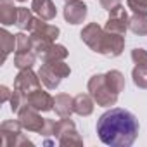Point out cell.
<instances>
[{
  "mask_svg": "<svg viewBox=\"0 0 147 147\" xmlns=\"http://www.w3.org/2000/svg\"><path fill=\"white\" fill-rule=\"evenodd\" d=\"M123 50H125V36L119 33L104 31V38H102L99 54H102L106 57H118L123 54Z\"/></svg>",
  "mask_w": 147,
  "mask_h": 147,
  "instance_id": "obj_5",
  "label": "cell"
},
{
  "mask_svg": "<svg viewBox=\"0 0 147 147\" xmlns=\"http://www.w3.org/2000/svg\"><path fill=\"white\" fill-rule=\"evenodd\" d=\"M99 2H100L102 9H106V11H113L118 5H121V0H99Z\"/></svg>",
  "mask_w": 147,
  "mask_h": 147,
  "instance_id": "obj_30",
  "label": "cell"
},
{
  "mask_svg": "<svg viewBox=\"0 0 147 147\" xmlns=\"http://www.w3.org/2000/svg\"><path fill=\"white\" fill-rule=\"evenodd\" d=\"M0 92H2V104H4V102H7V100H11L12 92H11L7 87H0Z\"/></svg>",
  "mask_w": 147,
  "mask_h": 147,
  "instance_id": "obj_32",
  "label": "cell"
},
{
  "mask_svg": "<svg viewBox=\"0 0 147 147\" xmlns=\"http://www.w3.org/2000/svg\"><path fill=\"white\" fill-rule=\"evenodd\" d=\"M31 11L38 18L45 19V21L54 19L55 14H57V9H55L52 0H33V2H31Z\"/></svg>",
  "mask_w": 147,
  "mask_h": 147,
  "instance_id": "obj_15",
  "label": "cell"
},
{
  "mask_svg": "<svg viewBox=\"0 0 147 147\" xmlns=\"http://www.w3.org/2000/svg\"><path fill=\"white\" fill-rule=\"evenodd\" d=\"M104 31H106V30L100 28L97 23H90V24H87V26L82 30L80 36H82V40H83L94 52L99 54L100 45H102V38H104Z\"/></svg>",
  "mask_w": 147,
  "mask_h": 147,
  "instance_id": "obj_9",
  "label": "cell"
},
{
  "mask_svg": "<svg viewBox=\"0 0 147 147\" xmlns=\"http://www.w3.org/2000/svg\"><path fill=\"white\" fill-rule=\"evenodd\" d=\"M30 36H31V47H33V52H36V54H43L52 43H55L52 38H49V36H45V35H42V33H30Z\"/></svg>",
  "mask_w": 147,
  "mask_h": 147,
  "instance_id": "obj_22",
  "label": "cell"
},
{
  "mask_svg": "<svg viewBox=\"0 0 147 147\" xmlns=\"http://www.w3.org/2000/svg\"><path fill=\"white\" fill-rule=\"evenodd\" d=\"M97 135L102 144L111 147H130L138 137V119L133 113L111 107L97 119Z\"/></svg>",
  "mask_w": 147,
  "mask_h": 147,
  "instance_id": "obj_1",
  "label": "cell"
},
{
  "mask_svg": "<svg viewBox=\"0 0 147 147\" xmlns=\"http://www.w3.org/2000/svg\"><path fill=\"white\" fill-rule=\"evenodd\" d=\"M40 85H42V80L38 76V73H33L31 67L30 69H19L18 76L14 78V88L19 90V92H23L26 97L31 92L38 90Z\"/></svg>",
  "mask_w": 147,
  "mask_h": 147,
  "instance_id": "obj_4",
  "label": "cell"
},
{
  "mask_svg": "<svg viewBox=\"0 0 147 147\" xmlns=\"http://www.w3.org/2000/svg\"><path fill=\"white\" fill-rule=\"evenodd\" d=\"M0 43H2V62L16 49V35H11L7 30H0Z\"/></svg>",
  "mask_w": 147,
  "mask_h": 147,
  "instance_id": "obj_21",
  "label": "cell"
},
{
  "mask_svg": "<svg viewBox=\"0 0 147 147\" xmlns=\"http://www.w3.org/2000/svg\"><path fill=\"white\" fill-rule=\"evenodd\" d=\"M67 57V49L64 45H59V43H52L43 54H42V59L43 62H52V61H64Z\"/></svg>",
  "mask_w": 147,
  "mask_h": 147,
  "instance_id": "obj_19",
  "label": "cell"
},
{
  "mask_svg": "<svg viewBox=\"0 0 147 147\" xmlns=\"http://www.w3.org/2000/svg\"><path fill=\"white\" fill-rule=\"evenodd\" d=\"M28 50H33L31 36H28L24 33H18L16 35V52H28Z\"/></svg>",
  "mask_w": 147,
  "mask_h": 147,
  "instance_id": "obj_27",
  "label": "cell"
},
{
  "mask_svg": "<svg viewBox=\"0 0 147 147\" xmlns=\"http://www.w3.org/2000/svg\"><path fill=\"white\" fill-rule=\"evenodd\" d=\"M131 2H135V4H140V5L147 7V0H131Z\"/></svg>",
  "mask_w": 147,
  "mask_h": 147,
  "instance_id": "obj_33",
  "label": "cell"
},
{
  "mask_svg": "<svg viewBox=\"0 0 147 147\" xmlns=\"http://www.w3.org/2000/svg\"><path fill=\"white\" fill-rule=\"evenodd\" d=\"M128 28L138 36L147 35V14L133 12V16H130V19H128Z\"/></svg>",
  "mask_w": 147,
  "mask_h": 147,
  "instance_id": "obj_20",
  "label": "cell"
},
{
  "mask_svg": "<svg viewBox=\"0 0 147 147\" xmlns=\"http://www.w3.org/2000/svg\"><path fill=\"white\" fill-rule=\"evenodd\" d=\"M28 31H30V33H42V35L49 36V38H52L54 42L57 40V36H59V33H61L57 26L49 24V23H47L45 19H42V18H33V21H31Z\"/></svg>",
  "mask_w": 147,
  "mask_h": 147,
  "instance_id": "obj_12",
  "label": "cell"
},
{
  "mask_svg": "<svg viewBox=\"0 0 147 147\" xmlns=\"http://www.w3.org/2000/svg\"><path fill=\"white\" fill-rule=\"evenodd\" d=\"M38 113H40V111H36L35 107H31L30 104H24V106L19 109L18 119L21 121V125H23L24 130L35 131V133H38V131L42 130V126H43V123H45V118H42Z\"/></svg>",
  "mask_w": 147,
  "mask_h": 147,
  "instance_id": "obj_6",
  "label": "cell"
},
{
  "mask_svg": "<svg viewBox=\"0 0 147 147\" xmlns=\"http://www.w3.org/2000/svg\"><path fill=\"white\" fill-rule=\"evenodd\" d=\"M94 97L90 94H78L73 102V109L78 116H90L94 113Z\"/></svg>",
  "mask_w": 147,
  "mask_h": 147,
  "instance_id": "obj_17",
  "label": "cell"
},
{
  "mask_svg": "<svg viewBox=\"0 0 147 147\" xmlns=\"http://www.w3.org/2000/svg\"><path fill=\"white\" fill-rule=\"evenodd\" d=\"M131 78L138 88H147V66H135L131 71Z\"/></svg>",
  "mask_w": 147,
  "mask_h": 147,
  "instance_id": "obj_25",
  "label": "cell"
},
{
  "mask_svg": "<svg viewBox=\"0 0 147 147\" xmlns=\"http://www.w3.org/2000/svg\"><path fill=\"white\" fill-rule=\"evenodd\" d=\"M73 102H75V97H71L67 94H59L54 97V111L61 118H71V114L75 113Z\"/></svg>",
  "mask_w": 147,
  "mask_h": 147,
  "instance_id": "obj_14",
  "label": "cell"
},
{
  "mask_svg": "<svg viewBox=\"0 0 147 147\" xmlns=\"http://www.w3.org/2000/svg\"><path fill=\"white\" fill-rule=\"evenodd\" d=\"M128 14H126V9L123 5H118L116 9L109 11V19L106 23V31H113V33H119V35H125L126 30H128Z\"/></svg>",
  "mask_w": 147,
  "mask_h": 147,
  "instance_id": "obj_7",
  "label": "cell"
},
{
  "mask_svg": "<svg viewBox=\"0 0 147 147\" xmlns=\"http://www.w3.org/2000/svg\"><path fill=\"white\" fill-rule=\"evenodd\" d=\"M18 2H26V0H18Z\"/></svg>",
  "mask_w": 147,
  "mask_h": 147,
  "instance_id": "obj_34",
  "label": "cell"
},
{
  "mask_svg": "<svg viewBox=\"0 0 147 147\" xmlns=\"http://www.w3.org/2000/svg\"><path fill=\"white\" fill-rule=\"evenodd\" d=\"M23 125L19 119H5L0 125V137H2V145L5 147H12L14 140L21 135Z\"/></svg>",
  "mask_w": 147,
  "mask_h": 147,
  "instance_id": "obj_10",
  "label": "cell"
},
{
  "mask_svg": "<svg viewBox=\"0 0 147 147\" xmlns=\"http://www.w3.org/2000/svg\"><path fill=\"white\" fill-rule=\"evenodd\" d=\"M90 95L94 97V100L97 102V106L102 107H113L118 102V94H114L111 90V87L106 82V75H94L88 80L87 85Z\"/></svg>",
  "mask_w": 147,
  "mask_h": 147,
  "instance_id": "obj_2",
  "label": "cell"
},
{
  "mask_svg": "<svg viewBox=\"0 0 147 147\" xmlns=\"http://www.w3.org/2000/svg\"><path fill=\"white\" fill-rule=\"evenodd\" d=\"M18 9L12 0H0V23L4 26L16 24L18 21Z\"/></svg>",
  "mask_w": 147,
  "mask_h": 147,
  "instance_id": "obj_16",
  "label": "cell"
},
{
  "mask_svg": "<svg viewBox=\"0 0 147 147\" xmlns=\"http://www.w3.org/2000/svg\"><path fill=\"white\" fill-rule=\"evenodd\" d=\"M28 104L31 107H35L36 111H40V113H47V111L54 109V97L49 92L38 88V90H35L28 95Z\"/></svg>",
  "mask_w": 147,
  "mask_h": 147,
  "instance_id": "obj_11",
  "label": "cell"
},
{
  "mask_svg": "<svg viewBox=\"0 0 147 147\" xmlns=\"http://www.w3.org/2000/svg\"><path fill=\"white\" fill-rule=\"evenodd\" d=\"M35 61H36V54L33 50L16 52V55H14V66L18 69H30V67H33Z\"/></svg>",
  "mask_w": 147,
  "mask_h": 147,
  "instance_id": "obj_23",
  "label": "cell"
},
{
  "mask_svg": "<svg viewBox=\"0 0 147 147\" xmlns=\"http://www.w3.org/2000/svg\"><path fill=\"white\" fill-rule=\"evenodd\" d=\"M57 142L62 147H71V145H83V138L80 137L76 125L71 118H61L55 125V135Z\"/></svg>",
  "mask_w": 147,
  "mask_h": 147,
  "instance_id": "obj_3",
  "label": "cell"
},
{
  "mask_svg": "<svg viewBox=\"0 0 147 147\" xmlns=\"http://www.w3.org/2000/svg\"><path fill=\"white\" fill-rule=\"evenodd\" d=\"M55 125H57V121H54V119H50V118H45V123H43V126H42V130L38 131L42 137H45V138H49V137H54L55 135Z\"/></svg>",
  "mask_w": 147,
  "mask_h": 147,
  "instance_id": "obj_28",
  "label": "cell"
},
{
  "mask_svg": "<svg viewBox=\"0 0 147 147\" xmlns=\"http://www.w3.org/2000/svg\"><path fill=\"white\" fill-rule=\"evenodd\" d=\"M24 104H28V97H26L23 92H19V90L14 88L12 97H11V111H12V113H19V109H21Z\"/></svg>",
  "mask_w": 147,
  "mask_h": 147,
  "instance_id": "obj_26",
  "label": "cell"
},
{
  "mask_svg": "<svg viewBox=\"0 0 147 147\" xmlns=\"http://www.w3.org/2000/svg\"><path fill=\"white\" fill-rule=\"evenodd\" d=\"M106 82L111 87V90L114 94H118V95L125 90V76H123V73L118 71V69H111V71L106 73Z\"/></svg>",
  "mask_w": 147,
  "mask_h": 147,
  "instance_id": "obj_18",
  "label": "cell"
},
{
  "mask_svg": "<svg viewBox=\"0 0 147 147\" xmlns=\"http://www.w3.org/2000/svg\"><path fill=\"white\" fill-rule=\"evenodd\" d=\"M62 12H64V19L69 24H80L85 21V18L88 14V7L82 0H66Z\"/></svg>",
  "mask_w": 147,
  "mask_h": 147,
  "instance_id": "obj_8",
  "label": "cell"
},
{
  "mask_svg": "<svg viewBox=\"0 0 147 147\" xmlns=\"http://www.w3.org/2000/svg\"><path fill=\"white\" fill-rule=\"evenodd\" d=\"M33 21V14L28 7H19L18 9V21H16V26L19 30H30V24Z\"/></svg>",
  "mask_w": 147,
  "mask_h": 147,
  "instance_id": "obj_24",
  "label": "cell"
},
{
  "mask_svg": "<svg viewBox=\"0 0 147 147\" xmlns=\"http://www.w3.org/2000/svg\"><path fill=\"white\" fill-rule=\"evenodd\" d=\"M38 76H40L42 83H43L49 90H55V88L59 87V83L62 82V78L52 69V66H50L49 62H43V64H42V67L38 69Z\"/></svg>",
  "mask_w": 147,
  "mask_h": 147,
  "instance_id": "obj_13",
  "label": "cell"
},
{
  "mask_svg": "<svg viewBox=\"0 0 147 147\" xmlns=\"http://www.w3.org/2000/svg\"><path fill=\"white\" fill-rule=\"evenodd\" d=\"M23 145H28V147H33V142L28 138V137H24L23 133L14 140V144H12V147H23Z\"/></svg>",
  "mask_w": 147,
  "mask_h": 147,
  "instance_id": "obj_31",
  "label": "cell"
},
{
  "mask_svg": "<svg viewBox=\"0 0 147 147\" xmlns=\"http://www.w3.org/2000/svg\"><path fill=\"white\" fill-rule=\"evenodd\" d=\"M131 61L137 66H147V50L145 49H133L131 50Z\"/></svg>",
  "mask_w": 147,
  "mask_h": 147,
  "instance_id": "obj_29",
  "label": "cell"
}]
</instances>
